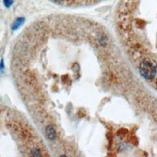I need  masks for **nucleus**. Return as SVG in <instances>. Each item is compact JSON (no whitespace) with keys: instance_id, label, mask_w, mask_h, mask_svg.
<instances>
[{"instance_id":"obj_1","label":"nucleus","mask_w":157,"mask_h":157,"mask_svg":"<svg viewBox=\"0 0 157 157\" xmlns=\"http://www.w3.org/2000/svg\"><path fill=\"white\" fill-rule=\"evenodd\" d=\"M139 72L140 75L145 79H151L154 78L156 74L155 67L149 61H143L139 65Z\"/></svg>"},{"instance_id":"obj_2","label":"nucleus","mask_w":157,"mask_h":157,"mask_svg":"<svg viewBox=\"0 0 157 157\" xmlns=\"http://www.w3.org/2000/svg\"><path fill=\"white\" fill-rule=\"evenodd\" d=\"M45 132L46 137L51 140H53L56 138V136H57L56 131L52 125H48L45 128Z\"/></svg>"},{"instance_id":"obj_3","label":"nucleus","mask_w":157,"mask_h":157,"mask_svg":"<svg viewBox=\"0 0 157 157\" xmlns=\"http://www.w3.org/2000/svg\"><path fill=\"white\" fill-rule=\"evenodd\" d=\"M25 21V18L23 17L17 18L12 24V26H11L12 30L16 31L18 29L23 25Z\"/></svg>"},{"instance_id":"obj_4","label":"nucleus","mask_w":157,"mask_h":157,"mask_svg":"<svg viewBox=\"0 0 157 157\" xmlns=\"http://www.w3.org/2000/svg\"><path fill=\"white\" fill-rule=\"evenodd\" d=\"M31 155L34 156H41L42 155L41 153V151L37 148H34L31 151Z\"/></svg>"},{"instance_id":"obj_5","label":"nucleus","mask_w":157,"mask_h":157,"mask_svg":"<svg viewBox=\"0 0 157 157\" xmlns=\"http://www.w3.org/2000/svg\"><path fill=\"white\" fill-rule=\"evenodd\" d=\"M2 2L5 7L9 8L13 4V0H2Z\"/></svg>"},{"instance_id":"obj_6","label":"nucleus","mask_w":157,"mask_h":157,"mask_svg":"<svg viewBox=\"0 0 157 157\" xmlns=\"http://www.w3.org/2000/svg\"><path fill=\"white\" fill-rule=\"evenodd\" d=\"M4 68H5V66H4V59L2 58L1 61H0V71L1 72H3L4 71Z\"/></svg>"},{"instance_id":"obj_7","label":"nucleus","mask_w":157,"mask_h":157,"mask_svg":"<svg viewBox=\"0 0 157 157\" xmlns=\"http://www.w3.org/2000/svg\"><path fill=\"white\" fill-rule=\"evenodd\" d=\"M51 1L55 2V3H61L62 2H63L64 0H50Z\"/></svg>"}]
</instances>
